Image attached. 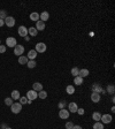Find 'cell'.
Masks as SVG:
<instances>
[{
  "label": "cell",
  "mask_w": 115,
  "mask_h": 129,
  "mask_svg": "<svg viewBox=\"0 0 115 129\" xmlns=\"http://www.w3.org/2000/svg\"><path fill=\"white\" fill-rule=\"evenodd\" d=\"M28 98V100H29V104H31V102H33V100H36L37 98H38V92H36L35 90H29L27 92V96H25Z\"/></svg>",
  "instance_id": "6da1fadb"
},
{
  "label": "cell",
  "mask_w": 115,
  "mask_h": 129,
  "mask_svg": "<svg viewBox=\"0 0 115 129\" xmlns=\"http://www.w3.org/2000/svg\"><path fill=\"white\" fill-rule=\"evenodd\" d=\"M46 50H47V46H46L45 43H37L36 46H35V51L37 53H44Z\"/></svg>",
  "instance_id": "7a4b0ae2"
},
{
  "label": "cell",
  "mask_w": 115,
  "mask_h": 129,
  "mask_svg": "<svg viewBox=\"0 0 115 129\" xmlns=\"http://www.w3.org/2000/svg\"><path fill=\"white\" fill-rule=\"evenodd\" d=\"M10 111L14 114H18L22 111V105L20 103H13V105L10 106Z\"/></svg>",
  "instance_id": "3957f363"
},
{
  "label": "cell",
  "mask_w": 115,
  "mask_h": 129,
  "mask_svg": "<svg viewBox=\"0 0 115 129\" xmlns=\"http://www.w3.org/2000/svg\"><path fill=\"white\" fill-rule=\"evenodd\" d=\"M16 45H17L16 38H14V37H7V38H6V46L14 48Z\"/></svg>",
  "instance_id": "277c9868"
},
{
  "label": "cell",
  "mask_w": 115,
  "mask_h": 129,
  "mask_svg": "<svg viewBox=\"0 0 115 129\" xmlns=\"http://www.w3.org/2000/svg\"><path fill=\"white\" fill-rule=\"evenodd\" d=\"M23 53H24V46L17 44V45L14 47V54H15V55H18V57H21V55H23Z\"/></svg>",
  "instance_id": "5b68a950"
},
{
  "label": "cell",
  "mask_w": 115,
  "mask_h": 129,
  "mask_svg": "<svg viewBox=\"0 0 115 129\" xmlns=\"http://www.w3.org/2000/svg\"><path fill=\"white\" fill-rule=\"evenodd\" d=\"M112 120H113V118L111 114H104V115H101V119H100L103 125H108V123L112 122Z\"/></svg>",
  "instance_id": "8992f818"
},
{
  "label": "cell",
  "mask_w": 115,
  "mask_h": 129,
  "mask_svg": "<svg viewBox=\"0 0 115 129\" xmlns=\"http://www.w3.org/2000/svg\"><path fill=\"white\" fill-rule=\"evenodd\" d=\"M3 21H5V24H6L8 28H13L15 25V18L13 17V16H7Z\"/></svg>",
  "instance_id": "52a82bcc"
},
{
  "label": "cell",
  "mask_w": 115,
  "mask_h": 129,
  "mask_svg": "<svg viewBox=\"0 0 115 129\" xmlns=\"http://www.w3.org/2000/svg\"><path fill=\"white\" fill-rule=\"evenodd\" d=\"M69 114H70V112L68 111V110L62 108V110L59 111V118L62 119V120H64V119H68V118H69Z\"/></svg>",
  "instance_id": "ba28073f"
},
{
  "label": "cell",
  "mask_w": 115,
  "mask_h": 129,
  "mask_svg": "<svg viewBox=\"0 0 115 129\" xmlns=\"http://www.w3.org/2000/svg\"><path fill=\"white\" fill-rule=\"evenodd\" d=\"M17 33L20 35L21 37H27L28 36V28H25L24 25H21V27H18L17 29Z\"/></svg>",
  "instance_id": "9c48e42d"
},
{
  "label": "cell",
  "mask_w": 115,
  "mask_h": 129,
  "mask_svg": "<svg viewBox=\"0 0 115 129\" xmlns=\"http://www.w3.org/2000/svg\"><path fill=\"white\" fill-rule=\"evenodd\" d=\"M100 99H101L100 93H97V92H92V93H91V100H92L93 103H99Z\"/></svg>",
  "instance_id": "30bf717a"
},
{
  "label": "cell",
  "mask_w": 115,
  "mask_h": 129,
  "mask_svg": "<svg viewBox=\"0 0 115 129\" xmlns=\"http://www.w3.org/2000/svg\"><path fill=\"white\" fill-rule=\"evenodd\" d=\"M32 90H35L36 92H39V91L44 90V89H43V84L39 83V82H35V83L32 84Z\"/></svg>",
  "instance_id": "8fae6325"
},
{
  "label": "cell",
  "mask_w": 115,
  "mask_h": 129,
  "mask_svg": "<svg viewBox=\"0 0 115 129\" xmlns=\"http://www.w3.org/2000/svg\"><path fill=\"white\" fill-rule=\"evenodd\" d=\"M37 52L35 51V50H30V51L28 52V55L27 58L29 59V60H36V58H37Z\"/></svg>",
  "instance_id": "7c38bea8"
},
{
  "label": "cell",
  "mask_w": 115,
  "mask_h": 129,
  "mask_svg": "<svg viewBox=\"0 0 115 129\" xmlns=\"http://www.w3.org/2000/svg\"><path fill=\"white\" fill-rule=\"evenodd\" d=\"M37 29V31H43L44 29H45V22H43V21H37L36 22V27H35Z\"/></svg>",
  "instance_id": "4fadbf2b"
},
{
  "label": "cell",
  "mask_w": 115,
  "mask_h": 129,
  "mask_svg": "<svg viewBox=\"0 0 115 129\" xmlns=\"http://www.w3.org/2000/svg\"><path fill=\"white\" fill-rule=\"evenodd\" d=\"M68 111L71 112V113H76L77 112V110H78V106H77V104L76 103H70L69 105H68Z\"/></svg>",
  "instance_id": "5bb4252c"
},
{
  "label": "cell",
  "mask_w": 115,
  "mask_h": 129,
  "mask_svg": "<svg viewBox=\"0 0 115 129\" xmlns=\"http://www.w3.org/2000/svg\"><path fill=\"white\" fill-rule=\"evenodd\" d=\"M50 18V14L49 12H43L42 14H39V20L43 22H46Z\"/></svg>",
  "instance_id": "9a60e30c"
},
{
  "label": "cell",
  "mask_w": 115,
  "mask_h": 129,
  "mask_svg": "<svg viewBox=\"0 0 115 129\" xmlns=\"http://www.w3.org/2000/svg\"><path fill=\"white\" fill-rule=\"evenodd\" d=\"M10 98H12L13 100H18V99L21 98L20 91H18V90H13V91H12V96H10Z\"/></svg>",
  "instance_id": "2e32d148"
},
{
  "label": "cell",
  "mask_w": 115,
  "mask_h": 129,
  "mask_svg": "<svg viewBox=\"0 0 115 129\" xmlns=\"http://www.w3.org/2000/svg\"><path fill=\"white\" fill-rule=\"evenodd\" d=\"M89 74H90L89 69L83 68V69H79V74H78V76H79V77H82V78H84V77H86V76H88Z\"/></svg>",
  "instance_id": "e0dca14e"
},
{
  "label": "cell",
  "mask_w": 115,
  "mask_h": 129,
  "mask_svg": "<svg viewBox=\"0 0 115 129\" xmlns=\"http://www.w3.org/2000/svg\"><path fill=\"white\" fill-rule=\"evenodd\" d=\"M92 92L100 93V92H104V90H103V88H101V85H99V84H94L93 87H92Z\"/></svg>",
  "instance_id": "ac0fdd59"
},
{
  "label": "cell",
  "mask_w": 115,
  "mask_h": 129,
  "mask_svg": "<svg viewBox=\"0 0 115 129\" xmlns=\"http://www.w3.org/2000/svg\"><path fill=\"white\" fill-rule=\"evenodd\" d=\"M101 115H103V114L100 113V112H93V114H92V119H93L96 122H99L100 119H101Z\"/></svg>",
  "instance_id": "d6986e66"
},
{
  "label": "cell",
  "mask_w": 115,
  "mask_h": 129,
  "mask_svg": "<svg viewBox=\"0 0 115 129\" xmlns=\"http://www.w3.org/2000/svg\"><path fill=\"white\" fill-rule=\"evenodd\" d=\"M29 59L27 58V55H21V57H18V63L20 65H27Z\"/></svg>",
  "instance_id": "ffe728a7"
},
{
  "label": "cell",
  "mask_w": 115,
  "mask_h": 129,
  "mask_svg": "<svg viewBox=\"0 0 115 129\" xmlns=\"http://www.w3.org/2000/svg\"><path fill=\"white\" fill-rule=\"evenodd\" d=\"M28 33H29L30 36H32V37H36L37 33H38V31H37V29L35 27H30L29 29H28Z\"/></svg>",
  "instance_id": "44dd1931"
},
{
  "label": "cell",
  "mask_w": 115,
  "mask_h": 129,
  "mask_svg": "<svg viewBox=\"0 0 115 129\" xmlns=\"http://www.w3.org/2000/svg\"><path fill=\"white\" fill-rule=\"evenodd\" d=\"M30 20H31V21H35V22L39 21V14L36 13V12L31 13V14H30Z\"/></svg>",
  "instance_id": "7402d4cb"
},
{
  "label": "cell",
  "mask_w": 115,
  "mask_h": 129,
  "mask_svg": "<svg viewBox=\"0 0 115 129\" xmlns=\"http://www.w3.org/2000/svg\"><path fill=\"white\" fill-rule=\"evenodd\" d=\"M66 92L68 93V95H74V93H75V87H74V85H67Z\"/></svg>",
  "instance_id": "603a6c76"
},
{
  "label": "cell",
  "mask_w": 115,
  "mask_h": 129,
  "mask_svg": "<svg viewBox=\"0 0 115 129\" xmlns=\"http://www.w3.org/2000/svg\"><path fill=\"white\" fill-rule=\"evenodd\" d=\"M74 83H75L76 85H82L83 84V78L79 77V76H76V77H74Z\"/></svg>",
  "instance_id": "cb8c5ba5"
},
{
  "label": "cell",
  "mask_w": 115,
  "mask_h": 129,
  "mask_svg": "<svg viewBox=\"0 0 115 129\" xmlns=\"http://www.w3.org/2000/svg\"><path fill=\"white\" fill-rule=\"evenodd\" d=\"M70 74L74 76V77H76V76H78L79 74V69L77 68V67H74V68H71V70H70Z\"/></svg>",
  "instance_id": "d4e9b609"
},
{
  "label": "cell",
  "mask_w": 115,
  "mask_h": 129,
  "mask_svg": "<svg viewBox=\"0 0 115 129\" xmlns=\"http://www.w3.org/2000/svg\"><path fill=\"white\" fill-rule=\"evenodd\" d=\"M38 98H40V99H46V98H47V92H46L45 90L39 91V92H38Z\"/></svg>",
  "instance_id": "484cf974"
},
{
  "label": "cell",
  "mask_w": 115,
  "mask_h": 129,
  "mask_svg": "<svg viewBox=\"0 0 115 129\" xmlns=\"http://www.w3.org/2000/svg\"><path fill=\"white\" fill-rule=\"evenodd\" d=\"M36 60H29L28 61V63H27V66H28V68H30V69H32V68H35L36 67Z\"/></svg>",
  "instance_id": "4316f807"
},
{
  "label": "cell",
  "mask_w": 115,
  "mask_h": 129,
  "mask_svg": "<svg viewBox=\"0 0 115 129\" xmlns=\"http://www.w3.org/2000/svg\"><path fill=\"white\" fill-rule=\"evenodd\" d=\"M93 129H105L104 128V125L101 122H94V125H93Z\"/></svg>",
  "instance_id": "83f0119b"
},
{
  "label": "cell",
  "mask_w": 115,
  "mask_h": 129,
  "mask_svg": "<svg viewBox=\"0 0 115 129\" xmlns=\"http://www.w3.org/2000/svg\"><path fill=\"white\" fill-rule=\"evenodd\" d=\"M20 100V104L21 105H25V104H29V100H28L27 97H21V98L18 99Z\"/></svg>",
  "instance_id": "f1b7e54d"
},
{
  "label": "cell",
  "mask_w": 115,
  "mask_h": 129,
  "mask_svg": "<svg viewBox=\"0 0 115 129\" xmlns=\"http://www.w3.org/2000/svg\"><path fill=\"white\" fill-rule=\"evenodd\" d=\"M13 103H14V100H13L10 97H9V98H6V99H5V104H6L7 106H12Z\"/></svg>",
  "instance_id": "f546056e"
},
{
  "label": "cell",
  "mask_w": 115,
  "mask_h": 129,
  "mask_svg": "<svg viewBox=\"0 0 115 129\" xmlns=\"http://www.w3.org/2000/svg\"><path fill=\"white\" fill-rule=\"evenodd\" d=\"M107 91H108V93H111V95H114V91H115L114 85H108V87H107Z\"/></svg>",
  "instance_id": "4dcf8cb0"
},
{
  "label": "cell",
  "mask_w": 115,
  "mask_h": 129,
  "mask_svg": "<svg viewBox=\"0 0 115 129\" xmlns=\"http://www.w3.org/2000/svg\"><path fill=\"white\" fill-rule=\"evenodd\" d=\"M67 105V103L64 102V100H62V102H60L59 104H58V107H59V110H62V108H64Z\"/></svg>",
  "instance_id": "1f68e13d"
},
{
  "label": "cell",
  "mask_w": 115,
  "mask_h": 129,
  "mask_svg": "<svg viewBox=\"0 0 115 129\" xmlns=\"http://www.w3.org/2000/svg\"><path fill=\"white\" fill-rule=\"evenodd\" d=\"M74 126H75V125H74L71 121H68V122L66 123V129H73Z\"/></svg>",
  "instance_id": "d6a6232c"
},
{
  "label": "cell",
  "mask_w": 115,
  "mask_h": 129,
  "mask_svg": "<svg viewBox=\"0 0 115 129\" xmlns=\"http://www.w3.org/2000/svg\"><path fill=\"white\" fill-rule=\"evenodd\" d=\"M6 17H7L6 13L3 12V10H0V18H1V20H5Z\"/></svg>",
  "instance_id": "836d02e7"
},
{
  "label": "cell",
  "mask_w": 115,
  "mask_h": 129,
  "mask_svg": "<svg viewBox=\"0 0 115 129\" xmlns=\"http://www.w3.org/2000/svg\"><path fill=\"white\" fill-rule=\"evenodd\" d=\"M76 113H78L79 115H84L85 111H84V108H78V110H77V112H76Z\"/></svg>",
  "instance_id": "e575fe53"
},
{
  "label": "cell",
  "mask_w": 115,
  "mask_h": 129,
  "mask_svg": "<svg viewBox=\"0 0 115 129\" xmlns=\"http://www.w3.org/2000/svg\"><path fill=\"white\" fill-rule=\"evenodd\" d=\"M5 52H6V46L0 45V53H5Z\"/></svg>",
  "instance_id": "d590c367"
},
{
  "label": "cell",
  "mask_w": 115,
  "mask_h": 129,
  "mask_svg": "<svg viewBox=\"0 0 115 129\" xmlns=\"http://www.w3.org/2000/svg\"><path fill=\"white\" fill-rule=\"evenodd\" d=\"M2 25H5V21L0 18V27H2Z\"/></svg>",
  "instance_id": "8d00e7d4"
},
{
  "label": "cell",
  "mask_w": 115,
  "mask_h": 129,
  "mask_svg": "<svg viewBox=\"0 0 115 129\" xmlns=\"http://www.w3.org/2000/svg\"><path fill=\"white\" fill-rule=\"evenodd\" d=\"M73 129H83V128H82L81 126H74V127H73Z\"/></svg>",
  "instance_id": "74e56055"
},
{
  "label": "cell",
  "mask_w": 115,
  "mask_h": 129,
  "mask_svg": "<svg viewBox=\"0 0 115 129\" xmlns=\"http://www.w3.org/2000/svg\"><path fill=\"white\" fill-rule=\"evenodd\" d=\"M5 129H12V128H10V127H6V128H5Z\"/></svg>",
  "instance_id": "f35d334b"
},
{
  "label": "cell",
  "mask_w": 115,
  "mask_h": 129,
  "mask_svg": "<svg viewBox=\"0 0 115 129\" xmlns=\"http://www.w3.org/2000/svg\"><path fill=\"white\" fill-rule=\"evenodd\" d=\"M0 45H1V39H0Z\"/></svg>",
  "instance_id": "ab89813d"
}]
</instances>
